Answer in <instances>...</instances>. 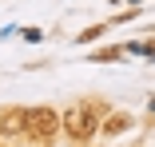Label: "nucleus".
Listing matches in <instances>:
<instances>
[{
  "label": "nucleus",
  "mask_w": 155,
  "mask_h": 147,
  "mask_svg": "<svg viewBox=\"0 0 155 147\" xmlns=\"http://www.w3.org/2000/svg\"><path fill=\"white\" fill-rule=\"evenodd\" d=\"M20 32H24V40H28V44H36V40H44V32H40V28H20Z\"/></svg>",
  "instance_id": "nucleus-6"
},
{
  "label": "nucleus",
  "mask_w": 155,
  "mask_h": 147,
  "mask_svg": "<svg viewBox=\"0 0 155 147\" xmlns=\"http://www.w3.org/2000/svg\"><path fill=\"white\" fill-rule=\"evenodd\" d=\"M60 127L72 143H87L100 127V103H72L64 111V119H60Z\"/></svg>",
  "instance_id": "nucleus-1"
},
{
  "label": "nucleus",
  "mask_w": 155,
  "mask_h": 147,
  "mask_svg": "<svg viewBox=\"0 0 155 147\" xmlns=\"http://www.w3.org/2000/svg\"><path fill=\"white\" fill-rule=\"evenodd\" d=\"M127 123H131L127 115H111V119L104 123V131H107V135H119V131H127Z\"/></svg>",
  "instance_id": "nucleus-5"
},
{
  "label": "nucleus",
  "mask_w": 155,
  "mask_h": 147,
  "mask_svg": "<svg viewBox=\"0 0 155 147\" xmlns=\"http://www.w3.org/2000/svg\"><path fill=\"white\" fill-rule=\"evenodd\" d=\"M28 123V107H8L0 111V135H20Z\"/></svg>",
  "instance_id": "nucleus-3"
},
{
  "label": "nucleus",
  "mask_w": 155,
  "mask_h": 147,
  "mask_svg": "<svg viewBox=\"0 0 155 147\" xmlns=\"http://www.w3.org/2000/svg\"><path fill=\"white\" fill-rule=\"evenodd\" d=\"M24 131L32 135L36 143H48V139L60 131V115H56L52 107H28V123H24Z\"/></svg>",
  "instance_id": "nucleus-2"
},
{
  "label": "nucleus",
  "mask_w": 155,
  "mask_h": 147,
  "mask_svg": "<svg viewBox=\"0 0 155 147\" xmlns=\"http://www.w3.org/2000/svg\"><path fill=\"white\" fill-rule=\"evenodd\" d=\"M123 52H127V48H100V52H91V60H96V64H104V60H107V64H111V60H119Z\"/></svg>",
  "instance_id": "nucleus-4"
},
{
  "label": "nucleus",
  "mask_w": 155,
  "mask_h": 147,
  "mask_svg": "<svg viewBox=\"0 0 155 147\" xmlns=\"http://www.w3.org/2000/svg\"><path fill=\"white\" fill-rule=\"evenodd\" d=\"M151 107H155V100H151Z\"/></svg>",
  "instance_id": "nucleus-7"
}]
</instances>
